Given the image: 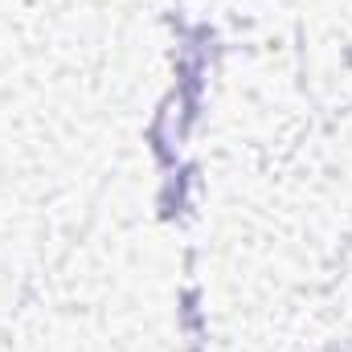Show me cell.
Returning <instances> with one entry per match:
<instances>
[{
  "label": "cell",
  "instance_id": "6da1fadb",
  "mask_svg": "<svg viewBox=\"0 0 352 352\" xmlns=\"http://www.w3.org/2000/svg\"><path fill=\"white\" fill-rule=\"evenodd\" d=\"M344 352H352V349H344Z\"/></svg>",
  "mask_w": 352,
  "mask_h": 352
}]
</instances>
